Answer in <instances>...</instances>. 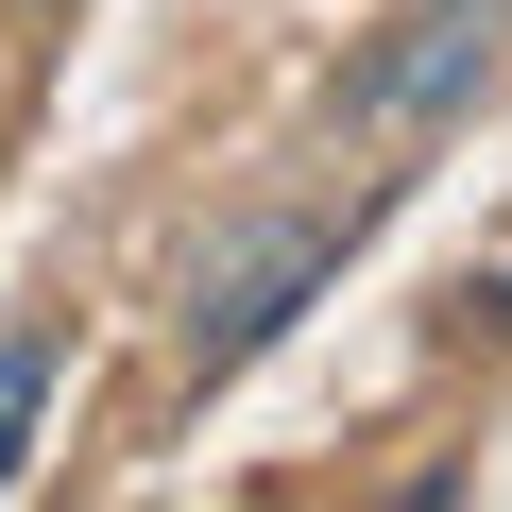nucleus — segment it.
Listing matches in <instances>:
<instances>
[{
    "label": "nucleus",
    "instance_id": "obj_1",
    "mask_svg": "<svg viewBox=\"0 0 512 512\" xmlns=\"http://www.w3.org/2000/svg\"><path fill=\"white\" fill-rule=\"evenodd\" d=\"M342 239H359V205L325 222V205H274V222H239L222 256H205V274H188V325H171V359H188V393H222L256 342H274L325 274H342Z\"/></svg>",
    "mask_w": 512,
    "mask_h": 512
},
{
    "label": "nucleus",
    "instance_id": "obj_2",
    "mask_svg": "<svg viewBox=\"0 0 512 512\" xmlns=\"http://www.w3.org/2000/svg\"><path fill=\"white\" fill-rule=\"evenodd\" d=\"M495 69H512V0H410L393 52L342 69V137H427V120H461Z\"/></svg>",
    "mask_w": 512,
    "mask_h": 512
},
{
    "label": "nucleus",
    "instance_id": "obj_3",
    "mask_svg": "<svg viewBox=\"0 0 512 512\" xmlns=\"http://www.w3.org/2000/svg\"><path fill=\"white\" fill-rule=\"evenodd\" d=\"M35 410H52V342H0V478L35 461Z\"/></svg>",
    "mask_w": 512,
    "mask_h": 512
},
{
    "label": "nucleus",
    "instance_id": "obj_4",
    "mask_svg": "<svg viewBox=\"0 0 512 512\" xmlns=\"http://www.w3.org/2000/svg\"><path fill=\"white\" fill-rule=\"evenodd\" d=\"M478 325H512V274H495V291H478Z\"/></svg>",
    "mask_w": 512,
    "mask_h": 512
}]
</instances>
